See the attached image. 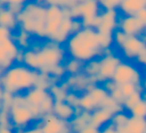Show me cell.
Returning a JSON list of instances; mask_svg holds the SVG:
<instances>
[{
	"instance_id": "43",
	"label": "cell",
	"mask_w": 146,
	"mask_h": 133,
	"mask_svg": "<svg viewBox=\"0 0 146 133\" xmlns=\"http://www.w3.org/2000/svg\"><path fill=\"white\" fill-rule=\"evenodd\" d=\"M83 28V24H82L80 19H72V23H71V33H76L80 31Z\"/></svg>"
},
{
	"instance_id": "45",
	"label": "cell",
	"mask_w": 146,
	"mask_h": 133,
	"mask_svg": "<svg viewBox=\"0 0 146 133\" xmlns=\"http://www.w3.org/2000/svg\"><path fill=\"white\" fill-rule=\"evenodd\" d=\"M0 133H16L13 126L8 125H0Z\"/></svg>"
},
{
	"instance_id": "37",
	"label": "cell",
	"mask_w": 146,
	"mask_h": 133,
	"mask_svg": "<svg viewBox=\"0 0 146 133\" xmlns=\"http://www.w3.org/2000/svg\"><path fill=\"white\" fill-rule=\"evenodd\" d=\"M79 98H80V94L76 92H72V91H69L67 93V96L65 98V102H67L69 105L73 107V108L77 109L79 106Z\"/></svg>"
},
{
	"instance_id": "33",
	"label": "cell",
	"mask_w": 146,
	"mask_h": 133,
	"mask_svg": "<svg viewBox=\"0 0 146 133\" xmlns=\"http://www.w3.org/2000/svg\"><path fill=\"white\" fill-rule=\"evenodd\" d=\"M100 107H104V108L109 109V110L112 111L114 114L117 113V112H120V111H122V110H124L123 106H122L120 103H118L117 101L114 100L113 98H111L110 95L105 99V101L102 103V105Z\"/></svg>"
},
{
	"instance_id": "46",
	"label": "cell",
	"mask_w": 146,
	"mask_h": 133,
	"mask_svg": "<svg viewBox=\"0 0 146 133\" xmlns=\"http://www.w3.org/2000/svg\"><path fill=\"white\" fill-rule=\"evenodd\" d=\"M136 60H137L140 64L144 65V66H145V68H146V49L139 55V56L137 57V59H136Z\"/></svg>"
},
{
	"instance_id": "34",
	"label": "cell",
	"mask_w": 146,
	"mask_h": 133,
	"mask_svg": "<svg viewBox=\"0 0 146 133\" xmlns=\"http://www.w3.org/2000/svg\"><path fill=\"white\" fill-rule=\"evenodd\" d=\"M120 90L123 93L124 97H128L130 95L134 94V93L138 92V91H143L141 85H137V84H132V83H126V84H122L119 85Z\"/></svg>"
},
{
	"instance_id": "38",
	"label": "cell",
	"mask_w": 146,
	"mask_h": 133,
	"mask_svg": "<svg viewBox=\"0 0 146 133\" xmlns=\"http://www.w3.org/2000/svg\"><path fill=\"white\" fill-rule=\"evenodd\" d=\"M14 61H12L3 51L1 44H0V66L2 67L4 70H6L7 68H9L10 66H12L14 64Z\"/></svg>"
},
{
	"instance_id": "48",
	"label": "cell",
	"mask_w": 146,
	"mask_h": 133,
	"mask_svg": "<svg viewBox=\"0 0 146 133\" xmlns=\"http://www.w3.org/2000/svg\"><path fill=\"white\" fill-rule=\"evenodd\" d=\"M29 0H8L7 5H24Z\"/></svg>"
},
{
	"instance_id": "30",
	"label": "cell",
	"mask_w": 146,
	"mask_h": 133,
	"mask_svg": "<svg viewBox=\"0 0 146 133\" xmlns=\"http://www.w3.org/2000/svg\"><path fill=\"white\" fill-rule=\"evenodd\" d=\"M97 39L99 43L100 48L102 49L103 53L107 50L112 49V46L114 44L113 34H107V33H99L97 32Z\"/></svg>"
},
{
	"instance_id": "15",
	"label": "cell",
	"mask_w": 146,
	"mask_h": 133,
	"mask_svg": "<svg viewBox=\"0 0 146 133\" xmlns=\"http://www.w3.org/2000/svg\"><path fill=\"white\" fill-rule=\"evenodd\" d=\"M146 25L137 16H123L119 17L118 29L123 33L131 36H142Z\"/></svg>"
},
{
	"instance_id": "7",
	"label": "cell",
	"mask_w": 146,
	"mask_h": 133,
	"mask_svg": "<svg viewBox=\"0 0 146 133\" xmlns=\"http://www.w3.org/2000/svg\"><path fill=\"white\" fill-rule=\"evenodd\" d=\"M9 116H10L11 125L15 129H24L32 121H35L24 94L22 93L14 94L12 104L9 109Z\"/></svg>"
},
{
	"instance_id": "47",
	"label": "cell",
	"mask_w": 146,
	"mask_h": 133,
	"mask_svg": "<svg viewBox=\"0 0 146 133\" xmlns=\"http://www.w3.org/2000/svg\"><path fill=\"white\" fill-rule=\"evenodd\" d=\"M135 16H137L138 18H139L140 20H141L142 22L146 25V8H144V9H142L141 11H139Z\"/></svg>"
},
{
	"instance_id": "3",
	"label": "cell",
	"mask_w": 146,
	"mask_h": 133,
	"mask_svg": "<svg viewBox=\"0 0 146 133\" xmlns=\"http://www.w3.org/2000/svg\"><path fill=\"white\" fill-rule=\"evenodd\" d=\"M47 6L42 2L29 0L17 14L19 29L29 33L31 36L45 39V22Z\"/></svg>"
},
{
	"instance_id": "14",
	"label": "cell",
	"mask_w": 146,
	"mask_h": 133,
	"mask_svg": "<svg viewBox=\"0 0 146 133\" xmlns=\"http://www.w3.org/2000/svg\"><path fill=\"white\" fill-rule=\"evenodd\" d=\"M61 82L64 84V86L68 91L76 92L78 94H81V93L87 91L92 84H96L91 78H89L83 72L74 75H66L64 79L61 80Z\"/></svg>"
},
{
	"instance_id": "52",
	"label": "cell",
	"mask_w": 146,
	"mask_h": 133,
	"mask_svg": "<svg viewBox=\"0 0 146 133\" xmlns=\"http://www.w3.org/2000/svg\"><path fill=\"white\" fill-rule=\"evenodd\" d=\"M96 1H97V2H98V3H99V4H100V3H101L102 1H104V0H96Z\"/></svg>"
},
{
	"instance_id": "35",
	"label": "cell",
	"mask_w": 146,
	"mask_h": 133,
	"mask_svg": "<svg viewBox=\"0 0 146 133\" xmlns=\"http://www.w3.org/2000/svg\"><path fill=\"white\" fill-rule=\"evenodd\" d=\"M46 74H49L50 76H52L53 78L58 81V82L62 80V79H64V77L67 75L63 64H59V65H56V66L52 67V68L48 71V73H46Z\"/></svg>"
},
{
	"instance_id": "22",
	"label": "cell",
	"mask_w": 146,
	"mask_h": 133,
	"mask_svg": "<svg viewBox=\"0 0 146 133\" xmlns=\"http://www.w3.org/2000/svg\"><path fill=\"white\" fill-rule=\"evenodd\" d=\"M124 131L126 133H146V118L130 115Z\"/></svg>"
},
{
	"instance_id": "51",
	"label": "cell",
	"mask_w": 146,
	"mask_h": 133,
	"mask_svg": "<svg viewBox=\"0 0 146 133\" xmlns=\"http://www.w3.org/2000/svg\"><path fill=\"white\" fill-rule=\"evenodd\" d=\"M4 69H3L2 68V67H1V66H0V77H1V76H2V74H3V73H4Z\"/></svg>"
},
{
	"instance_id": "13",
	"label": "cell",
	"mask_w": 146,
	"mask_h": 133,
	"mask_svg": "<svg viewBox=\"0 0 146 133\" xmlns=\"http://www.w3.org/2000/svg\"><path fill=\"white\" fill-rule=\"evenodd\" d=\"M118 20L117 10H102L97 17L94 29L99 33L114 34L118 29Z\"/></svg>"
},
{
	"instance_id": "39",
	"label": "cell",
	"mask_w": 146,
	"mask_h": 133,
	"mask_svg": "<svg viewBox=\"0 0 146 133\" xmlns=\"http://www.w3.org/2000/svg\"><path fill=\"white\" fill-rule=\"evenodd\" d=\"M109 95H110V97H111V98H113L114 100L117 101V102L120 103L121 105H122V103H123L124 99H125L123 93H122L121 90H120L119 85H116V86L109 92Z\"/></svg>"
},
{
	"instance_id": "53",
	"label": "cell",
	"mask_w": 146,
	"mask_h": 133,
	"mask_svg": "<svg viewBox=\"0 0 146 133\" xmlns=\"http://www.w3.org/2000/svg\"><path fill=\"white\" fill-rule=\"evenodd\" d=\"M35 1H37V2H42L43 3V0H35Z\"/></svg>"
},
{
	"instance_id": "49",
	"label": "cell",
	"mask_w": 146,
	"mask_h": 133,
	"mask_svg": "<svg viewBox=\"0 0 146 133\" xmlns=\"http://www.w3.org/2000/svg\"><path fill=\"white\" fill-rule=\"evenodd\" d=\"M141 86H142V89H143V93L146 94V73H145V75H144L143 79H142Z\"/></svg>"
},
{
	"instance_id": "6",
	"label": "cell",
	"mask_w": 146,
	"mask_h": 133,
	"mask_svg": "<svg viewBox=\"0 0 146 133\" xmlns=\"http://www.w3.org/2000/svg\"><path fill=\"white\" fill-rule=\"evenodd\" d=\"M113 39L123 57L128 60L137 59V57L146 49V42L142 36L127 35L119 29L114 32Z\"/></svg>"
},
{
	"instance_id": "5",
	"label": "cell",
	"mask_w": 146,
	"mask_h": 133,
	"mask_svg": "<svg viewBox=\"0 0 146 133\" xmlns=\"http://www.w3.org/2000/svg\"><path fill=\"white\" fill-rule=\"evenodd\" d=\"M24 96L35 121H38L44 115L52 113L55 101L48 90L33 87L26 91Z\"/></svg>"
},
{
	"instance_id": "8",
	"label": "cell",
	"mask_w": 146,
	"mask_h": 133,
	"mask_svg": "<svg viewBox=\"0 0 146 133\" xmlns=\"http://www.w3.org/2000/svg\"><path fill=\"white\" fill-rule=\"evenodd\" d=\"M70 16L68 8L49 5L46 8V22H45V39L51 41L60 29L63 21L66 17Z\"/></svg>"
},
{
	"instance_id": "25",
	"label": "cell",
	"mask_w": 146,
	"mask_h": 133,
	"mask_svg": "<svg viewBox=\"0 0 146 133\" xmlns=\"http://www.w3.org/2000/svg\"><path fill=\"white\" fill-rule=\"evenodd\" d=\"M13 39L21 50H26L31 47V35L21 29H19L18 32L13 35Z\"/></svg>"
},
{
	"instance_id": "27",
	"label": "cell",
	"mask_w": 146,
	"mask_h": 133,
	"mask_svg": "<svg viewBox=\"0 0 146 133\" xmlns=\"http://www.w3.org/2000/svg\"><path fill=\"white\" fill-rule=\"evenodd\" d=\"M98 70H99V60H98V58H95V59H92V60L88 61V62L84 63L83 71H82V72L87 75L89 78H91L92 80L97 84V82H96V77H97V74H98Z\"/></svg>"
},
{
	"instance_id": "17",
	"label": "cell",
	"mask_w": 146,
	"mask_h": 133,
	"mask_svg": "<svg viewBox=\"0 0 146 133\" xmlns=\"http://www.w3.org/2000/svg\"><path fill=\"white\" fill-rule=\"evenodd\" d=\"M146 8V0H122L118 10L125 16H135Z\"/></svg>"
},
{
	"instance_id": "40",
	"label": "cell",
	"mask_w": 146,
	"mask_h": 133,
	"mask_svg": "<svg viewBox=\"0 0 146 133\" xmlns=\"http://www.w3.org/2000/svg\"><path fill=\"white\" fill-rule=\"evenodd\" d=\"M99 133H126V132L124 130H120V129L115 128L113 125H111L109 123L108 125H106L103 128L100 129Z\"/></svg>"
},
{
	"instance_id": "26",
	"label": "cell",
	"mask_w": 146,
	"mask_h": 133,
	"mask_svg": "<svg viewBox=\"0 0 146 133\" xmlns=\"http://www.w3.org/2000/svg\"><path fill=\"white\" fill-rule=\"evenodd\" d=\"M96 108H98L96 103L93 101V99L91 98L88 92H83L80 94V98H79V106L78 109L82 111H87V112L91 113L92 111H94Z\"/></svg>"
},
{
	"instance_id": "2",
	"label": "cell",
	"mask_w": 146,
	"mask_h": 133,
	"mask_svg": "<svg viewBox=\"0 0 146 133\" xmlns=\"http://www.w3.org/2000/svg\"><path fill=\"white\" fill-rule=\"evenodd\" d=\"M66 54L71 58L86 63L100 57L103 51L97 39V31L90 27H83L80 31L71 34L65 43Z\"/></svg>"
},
{
	"instance_id": "12",
	"label": "cell",
	"mask_w": 146,
	"mask_h": 133,
	"mask_svg": "<svg viewBox=\"0 0 146 133\" xmlns=\"http://www.w3.org/2000/svg\"><path fill=\"white\" fill-rule=\"evenodd\" d=\"M80 20L83 27L94 28L98 15L101 12V6L96 0H83L78 3Z\"/></svg>"
},
{
	"instance_id": "23",
	"label": "cell",
	"mask_w": 146,
	"mask_h": 133,
	"mask_svg": "<svg viewBox=\"0 0 146 133\" xmlns=\"http://www.w3.org/2000/svg\"><path fill=\"white\" fill-rule=\"evenodd\" d=\"M63 65H64V68H65V71H66L67 75H74V74H78V73L83 71L84 63L77 60V59H75V58L69 57L68 59H65Z\"/></svg>"
},
{
	"instance_id": "9",
	"label": "cell",
	"mask_w": 146,
	"mask_h": 133,
	"mask_svg": "<svg viewBox=\"0 0 146 133\" xmlns=\"http://www.w3.org/2000/svg\"><path fill=\"white\" fill-rule=\"evenodd\" d=\"M98 60H99V70L96 77V82L97 84H103L106 81L111 80L116 68L121 63L122 59L113 52V49H110L105 51L100 57H98Z\"/></svg>"
},
{
	"instance_id": "42",
	"label": "cell",
	"mask_w": 146,
	"mask_h": 133,
	"mask_svg": "<svg viewBox=\"0 0 146 133\" xmlns=\"http://www.w3.org/2000/svg\"><path fill=\"white\" fill-rule=\"evenodd\" d=\"M16 133H42L41 129L37 125L32 127H26L24 129H15Z\"/></svg>"
},
{
	"instance_id": "44",
	"label": "cell",
	"mask_w": 146,
	"mask_h": 133,
	"mask_svg": "<svg viewBox=\"0 0 146 133\" xmlns=\"http://www.w3.org/2000/svg\"><path fill=\"white\" fill-rule=\"evenodd\" d=\"M99 132H100V129H98L97 127L93 126V125L89 123L85 127H83L78 133H99Z\"/></svg>"
},
{
	"instance_id": "36",
	"label": "cell",
	"mask_w": 146,
	"mask_h": 133,
	"mask_svg": "<svg viewBox=\"0 0 146 133\" xmlns=\"http://www.w3.org/2000/svg\"><path fill=\"white\" fill-rule=\"evenodd\" d=\"M122 0H104L100 3L103 10H118Z\"/></svg>"
},
{
	"instance_id": "20",
	"label": "cell",
	"mask_w": 146,
	"mask_h": 133,
	"mask_svg": "<svg viewBox=\"0 0 146 133\" xmlns=\"http://www.w3.org/2000/svg\"><path fill=\"white\" fill-rule=\"evenodd\" d=\"M0 26L7 27L12 31L18 27L17 15L7 6H0Z\"/></svg>"
},
{
	"instance_id": "24",
	"label": "cell",
	"mask_w": 146,
	"mask_h": 133,
	"mask_svg": "<svg viewBox=\"0 0 146 133\" xmlns=\"http://www.w3.org/2000/svg\"><path fill=\"white\" fill-rule=\"evenodd\" d=\"M48 91L50 92L51 96L53 97L54 101H65L67 93L69 92L61 81H59V82H57V83H54V84L50 87V89H49Z\"/></svg>"
},
{
	"instance_id": "18",
	"label": "cell",
	"mask_w": 146,
	"mask_h": 133,
	"mask_svg": "<svg viewBox=\"0 0 146 133\" xmlns=\"http://www.w3.org/2000/svg\"><path fill=\"white\" fill-rule=\"evenodd\" d=\"M52 113L65 121H70L76 115V109L65 101H55Z\"/></svg>"
},
{
	"instance_id": "19",
	"label": "cell",
	"mask_w": 146,
	"mask_h": 133,
	"mask_svg": "<svg viewBox=\"0 0 146 133\" xmlns=\"http://www.w3.org/2000/svg\"><path fill=\"white\" fill-rule=\"evenodd\" d=\"M91 113L87 111H82L80 109H76V115L69 121L71 126V130L73 133H78L83 127L90 123Z\"/></svg>"
},
{
	"instance_id": "32",
	"label": "cell",
	"mask_w": 146,
	"mask_h": 133,
	"mask_svg": "<svg viewBox=\"0 0 146 133\" xmlns=\"http://www.w3.org/2000/svg\"><path fill=\"white\" fill-rule=\"evenodd\" d=\"M129 114L131 116L139 117V118H146V97H143L129 111Z\"/></svg>"
},
{
	"instance_id": "29",
	"label": "cell",
	"mask_w": 146,
	"mask_h": 133,
	"mask_svg": "<svg viewBox=\"0 0 146 133\" xmlns=\"http://www.w3.org/2000/svg\"><path fill=\"white\" fill-rule=\"evenodd\" d=\"M57 82H58V81L55 80V79L53 78L52 76H50L49 74L39 72L35 87H39V88L44 89V90H49L50 87L52 86L54 83H57Z\"/></svg>"
},
{
	"instance_id": "41",
	"label": "cell",
	"mask_w": 146,
	"mask_h": 133,
	"mask_svg": "<svg viewBox=\"0 0 146 133\" xmlns=\"http://www.w3.org/2000/svg\"><path fill=\"white\" fill-rule=\"evenodd\" d=\"M13 37V32L9 28L4 26H0V40Z\"/></svg>"
},
{
	"instance_id": "10",
	"label": "cell",
	"mask_w": 146,
	"mask_h": 133,
	"mask_svg": "<svg viewBox=\"0 0 146 133\" xmlns=\"http://www.w3.org/2000/svg\"><path fill=\"white\" fill-rule=\"evenodd\" d=\"M142 79H143L142 74L137 67L129 62L121 61V63L116 68L111 80L117 85L126 84V83L141 85Z\"/></svg>"
},
{
	"instance_id": "21",
	"label": "cell",
	"mask_w": 146,
	"mask_h": 133,
	"mask_svg": "<svg viewBox=\"0 0 146 133\" xmlns=\"http://www.w3.org/2000/svg\"><path fill=\"white\" fill-rule=\"evenodd\" d=\"M86 92H88V94L91 96L97 107L101 106L105 99L109 96V93L107 92V90L104 88L102 84H92Z\"/></svg>"
},
{
	"instance_id": "31",
	"label": "cell",
	"mask_w": 146,
	"mask_h": 133,
	"mask_svg": "<svg viewBox=\"0 0 146 133\" xmlns=\"http://www.w3.org/2000/svg\"><path fill=\"white\" fill-rule=\"evenodd\" d=\"M143 97H144L143 91H138V92H136V93H134V94L130 95V96L126 97V98L124 99L123 103H122L123 109L129 112V111L131 110V109L133 108V107L135 106L142 98H143Z\"/></svg>"
},
{
	"instance_id": "50",
	"label": "cell",
	"mask_w": 146,
	"mask_h": 133,
	"mask_svg": "<svg viewBox=\"0 0 146 133\" xmlns=\"http://www.w3.org/2000/svg\"><path fill=\"white\" fill-rule=\"evenodd\" d=\"M142 37H143L144 41H145V42H146V27H145V30H144L143 34H142Z\"/></svg>"
},
{
	"instance_id": "11",
	"label": "cell",
	"mask_w": 146,
	"mask_h": 133,
	"mask_svg": "<svg viewBox=\"0 0 146 133\" xmlns=\"http://www.w3.org/2000/svg\"><path fill=\"white\" fill-rule=\"evenodd\" d=\"M36 125L42 133H73L69 121L57 117L53 113H49L39 119Z\"/></svg>"
},
{
	"instance_id": "4",
	"label": "cell",
	"mask_w": 146,
	"mask_h": 133,
	"mask_svg": "<svg viewBox=\"0 0 146 133\" xmlns=\"http://www.w3.org/2000/svg\"><path fill=\"white\" fill-rule=\"evenodd\" d=\"M38 73L24 64L14 63L4 71L0 77V82L4 91L17 94L35 87Z\"/></svg>"
},
{
	"instance_id": "1",
	"label": "cell",
	"mask_w": 146,
	"mask_h": 133,
	"mask_svg": "<svg viewBox=\"0 0 146 133\" xmlns=\"http://www.w3.org/2000/svg\"><path fill=\"white\" fill-rule=\"evenodd\" d=\"M66 50L63 45L46 40L37 47L23 50L22 64L40 73H48L52 67L63 64Z\"/></svg>"
},
{
	"instance_id": "16",
	"label": "cell",
	"mask_w": 146,
	"mask_h": 133,
	"mask_svg": "<svg viewBox=\"0 0 146 133\" xmlns=\"http://www.w3.org/2000/svg\"><path fill=\"white\" fill-rule=\"evenodd\" d=\"M113 115L114 113L110 111L109 109L104 108V107H98L91 112L90 124L97 127L98 129H101L104 126L109 124Z\"/></svg>"
},
{
	"instance_id": "28",
	"label": "cell",
	"mask_w": 146,
	"mask_h": 133,
	"mask_svg": "<svg viewBox=\"0 0 146 133\" xmlns=\"http://www.w3.org/2000/svg\"><path fill=\"white\" fill-rule=\"evenodd\" d=\"M130 114H127L124 110L117 112L112 116V119L110 121V124L113 125L115 128L120 129V130H124L126 124H127V121L129 119Z\"/></svg>"
}]
</instances>
